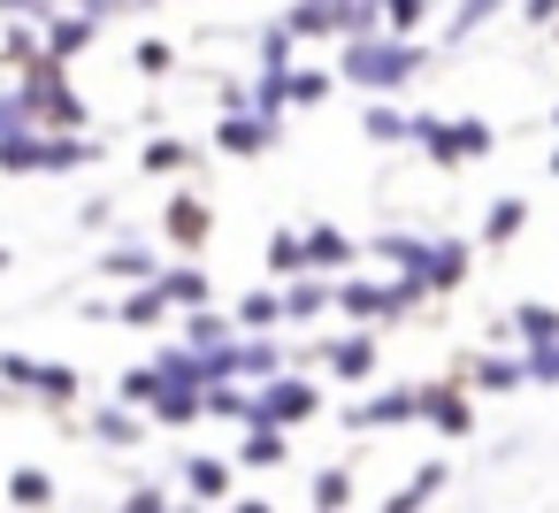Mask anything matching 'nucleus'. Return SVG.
Here are the masks:
<instances>
[{
    "instance_id": "1",
    "label": "nucleus",
    "mask_w": 559,
    "mask_h": 513,
    "mask_svg": "<svg viewBox=\"0 0 559 513\" xmlns=\"http://www.w3.org/2000/svg\"><path fill=\"white\" fill-rule=\"evenodd\" d=\"M429 70V47H414V32H360V39H337V85L353 93H406L414 77Z\"/></svg>"
},
{
    "instance_id": "2",
    "label": "nucleus",
    "mask_w": 559,
    "mask_h": 513,
    "mask_svg": "<svg viewBox=\"0 0 559 513\" xmlns=\"http://www.w3.org/2000/svg\"><path fill=\"white\" fill-rule=\"evenodd\" d=\"M414 146H421L429 169H467V162H483L498 146V131L483 116H429V108H414Z\"/></svg>"
},
{
    "instance_id": "3",
    "label": "nucleus",
    "mask_w": 559,
    "mask_h": 513,
    "mask_svg": "<svg viewBox=\"0 0 559 513\" xmlns=\"http://www.w3.org/2000/svg\"><path fill=\"white\" fill-rule=\"evenodd\" d=\"M322 414V368H284V375H269V383H253V421H269V429H307ZM246 421V429H253Z\"/></svg>"
},
{
    "instance_id": "4",
    "label": "nucleus",
    "mask_w": 559,
    "mask_h": 513,
    "mask_svg": "<svg viewBox=\"0 0 559 513\" xmlns=\"http://www.w3.org/2000/svg\"><path fill=\"white\" fill-rule=\"evenodd\" d=\"M16 85H24V100H32L39 123H55V131H85V100H78V85H70V62L32 55V62L16 70Z\"/></svg>"
},
{
    "instance_id": "5",
    "label": "nucleus",
    "mask_w": 559,
    "mask_h": 513,
    "mask_svg": "<svg viewBox=\"0 0 559 513\" xmlns=\"http://www.w3.org/2000/svg\"><path fill=\"white\" fill-rule=\"evenodd\" d=\"M276 146H284V116H269V108L238 100V108L215 116V154H223V162H261V154H276Z\"/></svg>"
},
{
    "instance_id": "6",
    "label": "nucleus",
    "mask_w": 559,
    "mask_h": 513,
    "mask_svg": "<svg viewBox=\"0 0 559 513\" xmlns=\"http://www.w3.org/2000/svg\"><path fill=\"white\" fill-rule=\"evenodd\" d=\"M0 383H9L16 398H39V406H78V368L62 360H39V353H0Z\"/></svg>"
},
{
    "instance_id": "7",
    "label": "nucleus",
    "mask_w": 559,
    "mask_h": 513,
    "mask_svg": "<svg viewBox=\"0 0 559 513\" xmlns=\"http://www.w3.org/2000/svg\"><path fill=\"white\" fill-rule=\"evenodd\" d=\"M421 398V421L437 437H475V383L467 375H444V383H414Z\"/></svg>"
},
{
    "instance_id": "8",
    "label": "nucleus",
    "mask_w": 559,
    "mask_h": 513,
    "mask_svg": "<svg viewBox=\"0 0 559 513\" xmlns=\"http://www.w3.org/2000/svg\"><path fill=\"white\" fill-rule=\"evenodd\" d=\"M376 368H383L376 322H353L345 337H322V375H330V383H368Z\"/></svg>"
},
{
    "instance_id": "9",
    "label": "nucleus",
    "mask_w": 559,
    "mask_h": 513,
    "mask_svg": "<svg viewBox=\"0 0 559 513\" xmlns=\"http://www.w3.org/2000/svg\"><path fill=\"white\" fill-rule=\"evenodd\" d=\"M337 421H345V429H360V437H376V429L421 421V398H414V383H391V391H368V398H353Z\"/></svg>"
},
{
    "instance_id": "10",
    "label": "nucleus",
    "mask_w": 559,
    "mask_h": 513,
    "mask_svg": "<svg viewBox=\"0 0 559 513\" xmlns=\"http://www.w3.org/2000/svg\"><path fill=\"white\" fill-rule=\"evenodd\" d=\"M85 437H93V444H108V452H139V444L154 437V414H146V406H131V398H108V406H93V414H85Z\"/></svg>"
},
{
    "instance_id": "11",
    "label": "nucleus",
    "mask_w": 559,
    "mask_h": 513,
    "mask_svg": "<svg viewBox=\"0 0 559 513\" xmlns=\"http://www.w3.org/2000/svg\"><path fill=\"white\" fill-rule=\"evenodd\" d=\"M39 32H47V55H55V62H78V55L100 39V16L78 9V0H55V9H39Z\"/></svg>"
},
{
    "instance_id": "12",
    "label": "nucleus",
    "mask_w": 559,
    "mask_h": 513,
    "mask_svg": "<svg viewBox=\"0 0 559 513\" xmlns=\"http://www.w3.org/2000/svg\"><path fill=\"white\" fill-rule=\"evenodd\" d=\"M429 246H437V230H421V223H391V230L368 238V253H376L383 269H406V276H421V284H429ZM429 299H437V291H429Z\"/></svg>"
},
{
    "instance_id": "13",
    "label": "nucleus",
    "mask_w": 559,
    "mask_h": 513,
    "mask_svg": "<svg viewBox=\"0 0 559 513\" xmlns=\"http://www.w3.org/2000/svg\"><path fill=\"white\" fill-rule=\"evenodd\" d=\"M330 307H337V276H322V269H307V276H284V322H292V330L322 322Z\"/></svg>"
},
{
    "instance_id": "14",
    "label": "nucleus",
    "mask_w": 559,
    "mask_h": 513,
    "mask_svg": "<svg viewBox=\"0 0 559 513\" xmlns=\"http://www.w3.org/2000/svg\"><path fill=\"white\" fill-rule=\"evenodd\" d=\"M460 375H467L483 398H513V391L528 383V360H521V353H467Z\"/></svg>"
},
{
    "instance_id": "15",
    "label": "nucleus",
    "mask_w": 559,
    "mask_h": 513,
    "mask_svg": "<svg viewBox=\"0 0 559 513\" xmlns=\"http://www.w3.org/2000/svg\"><path fill=\"white\" fill-rule=\"evenodd\" d=\"M162 230H169V246H177V253H200V246H207V230H215V215H207V200H200V192H169Z\"/></svg>"
},
{
    "instance_id": "16",
    "label": "nucleus",
    "mask_w": 559,
    "mask_h": 513,
    "mask_svg": "<svg viewBox=\"0 0 559 513\" xmlns=\"http://www.w3.org/2000/svg\"><path fill=\"white\" fill-rule=\"evenodd\" d=\"M177 475H185V490H192L200 505H230V475H246V467H238V460H215V452H185Z\"/></svg>"
},
{
    "instance_id": "17",
    "label": "nucleus",
    "mask_w": 559,
    "mask_h": 513,
    "mask_svg": "<svg viewBox=\"0 0 559 513\" xmlns=\"http://www.w3.org/2000/svg\"><path fill=\"white\" fill-rule=\"evenodd\" d=\"M169 314H177V299H169L162 276H146V284H131V291L116 299V322H131V330H162Z\"/></svg>"
},
{
    "instance_id": "18",
    "label": "nucleus",
    "mask_w": 559,
    "mask_h": 513,
    "mask_svg": "<svg viewBox=\"0 0 559 513\" xmlns=\"http://www.w3.org/2000/svg\"><path fill=\"white\" fill-rule=\"evenodd\" d=\"M292 368V345L276 337V330H246L238 337V375L246 383H269V375H284Z\"/></svg>"
},
{
    "instance_id": "19",
    "label": "nucleus",
    "mask_w": 559,
    "mask_h": 513,
    "mask_svg": "<svg viewBox=\"0 0 559 513\" xmlns=\"http://www.w3.org/2000/svg\"><path fill=\"white\" fill-rule=\"evenodd\" d=\"M360 139H368V146H414V116L391 108V93H368V108H360Z\"/></svg>"
},
{
    "instance_id": "20",
    "label": "nucleus",
    "mask_w": 559,
    "mask_h": 513,
    "mask_svg": "<svg viewBox=\"0 0 559 513\" xmlns=\"http://www.w3.org/2000/svg\"><path fill=\"white\" fill-rule=\"evenodd\" d=\"M467 269H475V246L467 238H452V230H437V246H429V291L444 299V291H460L467 284Z\"/></svg>"
},
{
    "instance_id": "21",
    "label": "nucleus",
    "mask_w": 559,
    "mask_h": 513,
    "mask_svg": "<svg viewBox=\"0 0 559 513\" xmlns=\"http://www.w3.org/2000/svg\"><path fill=\"white\" fill-rule=\"evenodd\" d=\"M307 261H314L322 276H345V269L360 261V246H353V230H337V223H307Z\"/></svg>"
},
{
    "instance_id": "22",
    "label": "nucleus",
    "mask_w": 559,
    "mask_h": 513,
    "mask_svg": "<svg viewBox=\"0 0 559 513\" xmlns=\"http://www.w3.org/2000/svg\"><path fill=\"white\" fill-rule=\"evenodd\" d=\"M100 276H116V284H146V276H162V253H154L146 238H116V246L100 253Z\"/></svg>"
},
{
    "instance_id": "23",
    "label": "nucleus",
    "mask_w": 559,
    "mask_h": 513,
    "mask_svg": "<svg viewBox=\"0 0 559 513\" xmlns=\"http://www.w3.org/2000/svg\"><path fill=\"white\" fill-rule=\"evenodd\" d=\"M284 460H292V429L253 421V429L238 437V467H246V475H269V467H284Z\"/></svg>"
},
{
    "instance_id": "24",
    "label": "nucleus",
    "mask_w": 559,
    "mask_h": 513,
    "mask_svg": "<svg viewBox=\"0 0 559 513\" xmlns=\"http://www.w3.org/2000/svg\"><path fill=\"white\" fill-rule=\"evenodd\" d=\"M444 490H452V467H444V460H421V467H414V482H399V490H391V513H421V505H437Z\"/></svg>"
},
{
    "instance_id": "25",
    "label": "nucleus",
    "mask_w": 559,
    "mask_h": 513,
    "mask_svg": "<svg viewBox=\"0 0 559 513\" xmlns=\"http://www.w3.org/2000/svg\"><path fill=\"white\" fill-rule=\"evenodd\" d=\"M162 284H169L177 314H192V307H215V276H207L200 261H177V269H162Z\"/></svg>"
},
{
    "instance_id": "26",
    "label": "nucleus",
    "mask_w": 559,
    "mask_h": 513,
    "mask_svg": "<svg viewBox=\"0 0 559 513\" xmlns=\"http://www.w3.org/2000/svg\"><path fill=\"white\" fill-rule=\"evenodd\" d=\"M521 230H528V200L521 192H506V200L483 207V246H513Z\"/></svg>"
},
{
    "instance_id": "27",
    "label": "nucleus",
    "mask_w": 559,
    "mask_h": 513,
    "mask_svg": "<svg viewBox=\"0 0 559 513\" xmlns=\"http://www.w3.org/2000/svg\"><path fill=\"white\" fill-rule=\"evenodd\" d=\"M207 421H230V429H246V421H253V383H246V375H230V383H207Z\"/></svg>"
},
{
    "instance_id": "28",
    "label": "nucleus",
    "mask_w": 559,
    "mask_h": 513,
    "mask_svg": "<svg viewBox=\"0 0 559 513\" xmlns=\"http://www.w3.org/2000/svg\"><path fill=\"white\" fill-rule=\"evenodd\" d=\"M261 261H269L276 284H284V276H307V269H314V261H307V230H269V253H261Z\"/></svg>"
},
{
    "instance_id": "29",
    "label": "nucleus",
    "mask_w": 559,
    "mask_h": 513,
    "mask_svg": "<svg viewBox=\"0 0 559 513\" xmlns=\"http://www.w3.org/2000/svg\"><path fill=\"white\" fill-rule=\"evenodd\" d=\"M230 314H238V330H284V284H269V291H246Z\"/></svg>"
},
{
    "instance_id": "30",
    "label": "nucleus",
    "mask_w": 559,
    "mask_h": 513,
    "mask_svg": "<svg viewBox=\"0 0 559 513\" xmlns=\"http://www.w3.org/2000/svg\"><path fill=\"white\" fill-rule=\"evenodd\" d=\"M498 9H506V0H452V16H444V47H467Z\"/></svg>"
},
{
    "instance_id": "31",
    "label": "nucleus",
    "mask_w": 559,
    "mask_h": 513,
    "mask_svg": "<svg viewBox=\"0 0 559 513\" xmlns=\"http://www.w3.org/2000/svg\"><path fill=\"white\" fill-rule=\"evenodd\" d=\"M284 24H292L299 39H337V0H292Z\"/></svg>"
},
{
    "instance_id": "32",
    "label": "nucleus",
    "mask_w": 559,
    "mask_h": 513,
    "mask_svg": "<svg viewBox=\"0 0 559 513\" xmlns=\"http://www.w3.org/2000/svg\"><path fill=\"white\" fill-rule=\"evenodd\" d=\"M299 47H307V39H299V32H292L284 16H276V24H261V39H253L261 70H292V55H299Z\"/></svg>"
},
{
    "instance_id": "33",
    "label": "nucleus",
    "mask_w": 559,
    "mask_h": 513,
    "mask_svg": "<svg viewBox=\"0 0 559 513\" xmlns=\"http://www.w3.org/2000/svg\"><path fill=\"white\" fill-rule=\"evenodd\" d=\"M192 162H200L192 139H146V162H139V169H146V177H177V169H192Z\"/></svg>"
},
{
    "instance_id": "34",
    "label": "nucleus",
    "mask_w": 559,
    "mask_h": 513,
    "mask_svg": "<svg viewBox=\"0 0 559 513\" xmlns=\"http://www.w3.org/2000/svg\"><path fill=\"white\" fill-rule=\"evenodd\" d=\"M185 337H192L200 353H207V345H230V337H238V314H223V307H192V314H185Z\"/></svg>"
},
{
    "instance_id": "35",
    "label": "nucleus",
    "mask_w": 559,
    "mask_h": 513,
    "mask_svg": "<svg viewBox=\"0 0 559 513\" xmlns=\"http://www.w3.org/2000/svg\"><path fill=\"white\" fill-rule=\"evenodd\" d=\"M55 498H62V490H55V475H47V467H32V460H24V467H9V505H55Z\"/></svg>"
},
{
    "instance_id": "36",
    "label": "nucleus",
    "mask_w": 559,
    "mask_h": 513,
    "mask_svg": "<svg viewBox=\"0 0 559 513\" xmlns=\"http://www.w3.org/2000/svg\"><path fill=\"white\" fill-rule=\"evenodd\" d=\"M307 498H314L322 513H337V505H353V498H360V482H353V467H314Z\"/></svg>"
},
{
    "instance_id": "37",
    "label": "nucleus",
    "mask_w": 559,
    "mask_h": 513,
    "mask_svg": "<svg viewBox=\"0 0 559 513\" xmlns=\"http://www.w3.org/2000/svg\"><path fill=\"white\" fill-rule=\"evenodd\" d=\"M506 322H513V337H521V345H536V337H559V307H544V299H521V307H506Z\"/></svg>"
},
{
    "instance_id": "38",
    "label": "nucleus",
    "mask_w": 559,
    "mask_h": 513,
    "mask_svg": "<svg viewBox=\"0 0 559 513\" xmlns=\"http://www.w3.org/2000/svg\"><path fill=\"white\" fill-rule=\"evenodd\" d=\"M521 360H528V383H536V391H559V337L521 345Z\"/></svg>"
},
{
    "instance_id": "39",
    "label": "nucleus",
    "mask_w": 559,
    "mask_h": 513,
    "mask_svg": "<svg viewBox=\"0 0 559 513\" xmlns=\"http://www.w3.org/2000/svg\"><path fill=\"white\" fill-rule=\"evenodd\" d=\"M330 85H337V70H299V62H292V108H322Z\"/></svg>"
},
{
    "instance_id": "40",
    "label": "nucleus",
    "mask_w": 559,
    "mask_h": 513,
    "mask_svg": "<svg viewBox=\"0 0 559 513\" xmlns=\"http://www.w3.org/2000/svg\"><path fill=\"white\" fill-rule=\"evenodd\" d=\"M116 398L154 406V398H162V368H154V360H146V368H123V375H116Z\"/></svg>"
},
{
    "instance_id": "41",
    "label": "nucleus",
    "mask_w": 559,
    "mask_h": 513,
    "mask_svg": "<svg viewBox=\"0 0 559 513\" xmlns=\"http://www.w3.org/2000/svg\"><path fill=\"white\" fill-rule=\"evenodd\" d=\"M253 108L284 116V108H292V70H261V77H253Z\"/></svg>"
},
{
    "instance_id": "42",
    "label": "nucleus",
    "mask_w": 559,
    "mask_h": 513,
    "mask_svg": "<svg viewBox=\"0 0 559 513\" xmlns=\"http://www.w3.org/2000/svg\"><path fill=\"white\" fill-rule=\"evenodd\" d=\"M39 116H32V100H24V85H0V139H16V131H32Z\"/></svg>"
},
{
    "instance_id": "43",
    "label": "nucleus",
    "mask_w": 559,
    "mask_h": 513,
    "mask_svg": "<svg viewBox=\"0 0 559 513\" xmlns=\"http://www.w3.org/2000/svg\"><path fill=\"white\" fill-rule=\"evenodd\" d=\"M131 62H139V77H169V70H177V47H169V39H139Z\"/></svg>"
},
{
    "instance_id": "44",
    "label": "nucleus",
    "mask_w": 559,
    "mask_h": 513,
    "mask_svg": "<svg viewBox=\"0 0 559 513\" xmlns=\"http://www.w3.org/2000/svg\"><path fill=\"white\" fill-rule=\"evenodd\" d=\"M429 9H437V0H383V24H391V32H421Z\"/></svg>"
},
{
    "instance_id": "45",
    "label": "nucleus",
    "mask_w": 559,
    "mask_h": 513,
    "mask_svg": "<svg viewBox=\"0 0 559 513\" xmlns=\"http://www.w3.org/2000/svg\"><path fill=\"white\" fill-rule=\"evenodd\" d=\"M162 505H169L162 482H131V490H123V513H162Z\"/></svg>"
},
{
    "instance_id": "46",
    "label": "nucleus",
    "mask_w": 559,
    "mask_h": 513,
    "mask_svg": "<svg viewBox=\"0 0 559 513\" xmlns=\"http://www.w3.org/2000/svg\"><path fill=\"white\" fill-rule=\"evenodd\" d=\"M78 223H85V230H108V223H116V200H108V192H93V200L78 207Z\"/></svg>"
},
{
    "instance_id": "47",
    "label": "nucleus",
    "mask_w": 559,
    "mask_h": 513,
    "mask_svg": "<svg viewBox=\"0 0 559 513\" xmlns=\"http://www.w3.org/2000/svg\"><path fill=\"white\" fill-rule=\"evenodd\" d=\"M521 24H528V32H551V24H559V0H521Z\"/></svg>"
},
{
    "instance_id": "48",
    "label": "nucleus",
    "mask_w": 559,
    "mask_h": 513,
    "mask_svg": "<svg viewBox=\"0 0 559 513\" xmlns=\"http://www.w3.org/2000/svg\"><path fill=\"white\" fill-rule=\"evenodd\" d=\"M131 9H162V0H108V16H131Z\"/></svg>"
},
{
    "instance_id": "49",
    "label": "nucleus",
    "mask_w": 559,
    "mask_h": 513,
    "mask_svg": "<svg viewBox=\"0 0 559 513\" xmlns=\"http://www.w3.org/2000/svg\"><path fill=\"white\" fill-rule=\"evenodd\" d=\"M39 9H55V0H9V16H39Z\"/></svg>"
},
{
    "instance_id": "50",
    "label": "nucleus",
    "mask_w": 559,
    "mask_h": 513,
    "mask_svg": "<svg viewBox=\"0 0 559 513\" xmlns=\"http://www.w3.org/2000/svg\"><path fill=\"white\" fill-rule=\"evenodd\" d=\"M544 169H551V177H559V146H551V162H544Z\"/></svg>"
},
{
    "instance_id": "51",
    "label": "nucleus",
    "mask_w": 559,
    "mask_h": 513,
    "mask_svg": "<svg viewBox=\"0 0 559 513\" xmlns=\"http://www.w3.org/2000/svg\"><path fill=\"white\" fill-rule=\"evenodd\" d=\"M0 269H9V246H0Z\"/></svg>"
},
{
    "instance_id": "52",
    "label": "nucleus",
    "mask_w": 559,
    "mask_h": 513,
    "mask_svg": "<svg viewBox=\"0 0 559 513\" xmlns=\"http://www.w3.org/2000/svg\"><path fill=\"white\" fill-rule=\"evenodd\" d=\"M551 131H559V108H551Z\"/></svg>"
},
{
    "instance_id": "53",
    "label": "nucleus",
    "mask_w": 559,
    "mask_h": 513,
    "mask_svg": "<svg viewBox=\"0 0 559 513\" xmlns=\"http://www.w3.org/2000/svg\"><path fill=\"white\" fill-rule=\"evenodd\" d=\"M78 9H85V0H78Z\"/></svg>"
}]
</instances>
